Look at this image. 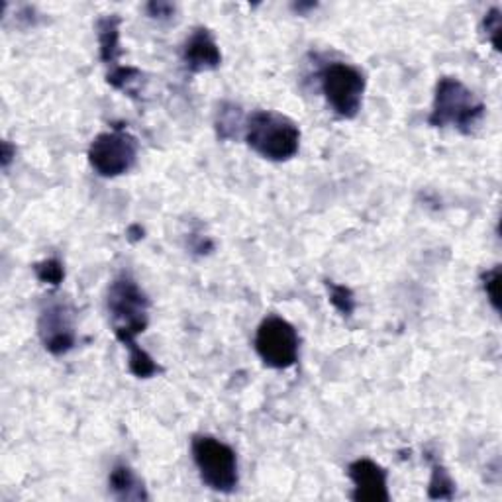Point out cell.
Returning <instances> with one entry per match:
<instances>
[{"label":"cell","instance_id":"23","mask_svg":"<svg viewBox=\"0 0 502 502\" xmlns=\"http://www.w3.org/2000/svg\"><path fill=\"white\" fill-rule=\"evenodd\" d=\"M128 238L132 239V242H138V239L144 238V230H141V228L136 226V224H134V226H130V228H128Z\"/></svg>","mask_w":502,"mask_h":502},{"label":"cell","instance_id":"12","mask_svg":"<svg viewBox=\"0 0 502 502\" xmlns=\"http://www.w3.org/2000/svg\"><path fill=\"white\" fill-rule=\"evenodd\" d=\"M96 36H98V56L106 65L108 71L118 67L122 48H120V18L116 14L103 16L96 22Z\"/></svg>","mask_w":502,"mask_h":502},{"label":"cell","instance_id":"18","mask_svg":"<svg viewBox=\"0 0 502 502\" xmlns=\"http://www.w3.org/2000/svg\"><path fill=\"white\" fill-rule=\"evenodd\" d=\"M34 273L43 285H49V287H59L65 279V267L56 257L40 261V264L34 265Z\"/></svg>","mask_w":502,"mask_h":502},{"label":"cell","instance_id":"24","mask_svg":"<svg viewBox=\"0 0 502 502\" xmlns=\"http://www.w3.org/2000/svg\"><path fill=\"white\" fill-rule=\"evenodd\" d=\"M292 8L297 10V13H304V10H312L316 8L314 3H299V4H292Z\"/></svg>","mask_w":502,"mask_h":502},{"label":"cell","instance_id":"22","mask_svg":"<svg viewBox=\"0 0 502 502\" xmlns=\"http://www.w3.org/2000/svg\"><path fill=\"white\" fill-rule=\"evenodd\" d=\"M16 157V148L10 144L8 139L3 141V156H0V161H3V167L8 169L10 163H13V159Z\"/></svg>","mask_w":502,"mask_h":502},{"label":"cell","instance_id":"21","mask_svg":"<svg viewBox=\"0 0 502 502\" xmlns=\"http://www.w3.org/2000/svg\"><path fill=\"white\" fill-rule=\"evenodd\" d=\"M149 18L154 20H169L171 16H175V4L171 3H163V0H154L146 6Z\"/></svg>","mask_w":502,"mask_h":502},{"label":"cell","instance_id":"17","mask_svg":"<svg viewBox=\"0 0 502 502\" xmlns=\"http://www.w3.org/2000/svg\"><path fill=\"white\" fill-rule=\"evenodd\" d=\"M326 289H328V297H330L332 307L337 312H340L344 318H349V316L355 312V307H357L354 291L345 287V285H340V282H334V281H326Z\"/></svg>","mask_w":502,"mask_h":502},{"label":"cell","instance_id":"4","mask_svg":"<svg viewBox=\"0 0 502 502\" xmlns=\"http://www.w3.org/2000/svg\"><path fill=\"white\" fill-rule=\"evenodd\" d=\"M191 452L201 481L206 487L216 493H234L239 485V465L238 455L230 445L214 435L201 434L193 438Z\"/></svg>","mask_w":502,"mask_h":502},{"label":"cell","instance_id":"11","mask_svg":"<svg viewBox=\"0 0 502 502\" xmlns=\"http://www.w3.org/2000/svg\"><path fill=\"white\" fill-rule=\"evenodd\" d=\"M108 489L116 500L122 502H141L149 500L148 489L144 481L136 475V471L126 463H116L108 475Z\"/></svg>","mask_w":502,"mask_h":502},{"label":"cell","instance_id":"6","mask_svg":"<svg viewBox=\"0 0 502 502\" xmlns=\"http://www.w3.org/2000/svg\"><path fill=\"white\" fill-rule=\"evenodd\" d=\"M138 139L124 126H112L98 134L89 148V163L96 175L114 179L132 171L138 161Z\"/></svg>","mask_w":502,"mask_h":502},{"label":"cell","instance_id":"19","mask_svg":"<svg viewBox=\"0 0 502 502\" xmlns=\"http://www.w3.org/2000/svg\"><path fill=\"white\" fill-rule=\"evenodd\" d=\"M481 285L490 302V307L498 312L500 310V267L498 265L483 273Z\"/></svg>","mask_w":502,"mask_h":502},{"label":"cell","instance_id":"13","mask_svg":"<svg viewBox=\"0 0 502 502\" xmlns=\"http://www.w3.org/2000/svg\"><path fill=\"white\" fill-rule=\"evenodd\" d=\"M214 126H216V134L220 139L226 141L236 139L246 128V116L242 112V108L234 103H222L218 106Z\"/></svg>","mask_w":502,"mask_h":502},{"label":"cell","instance_id":"2","mask_svg":"<svg viewBox=\"0 0 502 502\" xmlns=\"http://www.w3.org/2000/svg\"><path fill=\"white\" fill-rule=\"evenodd\" d=\"M244 139L257 156L281 163L299 154L300 128L277 111H255L246 118Z\"/></svg>","mask_w":502,"mask_h":502},{"label":"cell","instance_id":"7","mask_svg":"<svg viewBox=\"0 0 502 502\" xmlns=\"http://www.w3.org/2000/svg\"><path fill=\"white\" fill-rule=\"evenodd\" d=\"M254 345L261 362L271 369H289L299 362V332L281 316H267L257 326Z\"/></svg>","mask_w":502,"mask_h":502},{"label":"cell","instance_id":"14","mask_svg":"<svg viewBox=\"0 0 502 502\" xmlns=\"http://www.w3.org/2000/svg\"><path fill=\"white\" fill-rule=\"evenodd\" d=\"M106 81L112 89L136 98L141 89V83H144V73L136 67H130V65H126V67L124 65H118V67L106 73Z\"/></svg>","mask_w":502,"mask_h":502},{"label":"cell","instance_id":"10","mask_svg":"<svg viewBox=\"0 0 502 502\" xmlns=\"http://www.w3.org/2000/svg\"><path fill=\"white\" fill-rule=\"evenodd\" d=\"M184 69L191 73L214 71L220 67L222 53L209 28H194L183 46Z\"/></svg>","mask_w":502,"mask_h":502},{"label":"cell","instance_id":"8","mask_svg":"<svg viewBox=\"0 0 502 502\" xmlns=\"http://www.w3.org/2000/svg\"><path fill=\"white\" fill-rule=\"evenodd\" d=\"M40 340L51 355H65L77 344L75 334V316L69 304L51 300L40 312L38 320Z\"/></svg>","mask_w":502,"mask_h":502},{"label":"cell","instance_id":"1","mask_svg":"<svg viewBox=\"0 0 502 502\" xmlns=\"http://www.w3.org/2000/svg\"><path fill=\"white\" fill-rule=\"evenodd\" d=\"M148 294L141 291L134 277L120 273L112 279L106 292V310L111 316V326L116 340L126 349L136 345V337L144 334L149 326Z\"/></svg>","mask_w":502,"mask_h":502},{"label":"cell","instance_id":"15","mask_svg":"<svg viewBox=\"0 0 502 502\" xmlns=\"http://www.w3.org/2000/svg\"><path fill=\"white\" fill-rule=\"evenodd\" d=\"M128 369L138 379H151L161 373V367L141 345L128 347Z\"/></svg>","mask_w":502,"mask_h":502},{"label":"cell","instance_id":"5","mask_svg":"<svg viewBox=\"0 0 502 502\" xmlns=\"http://www.w3.org/2000/svg\"><path fill=\"white\" fill-rule=\"evenodd\" d=\"M326 103L337 118L354 120L363 106L367 79L365 73L345 61L326 63L318 73Z\"/></svg>","mask_w":502,"mask_h":502},{"label":"cell","instance_id":"20","mask_svg":"<svg viewBox=\"0 0 502 502\" xmlns=\"http://www.w3.org/2000/svg\"><path fill=\"white\" fill-rule=\"evenodd\" d=\"M500 28H502V13L500 8H490L483 18V31L485 38L495 48V51H500Z\"/></svg>","mask_w":502,"mask_h":502},{"label":"cell","instance_id":"9","mask_svg":"<svg viewBox=\"0 0 502 502\" xmlns=\"http://www.w3.org/2000/svg\"><path fill=\"white\" fill-rule=\"evenodd\" d=\"M347 475L354 483L352 498L357 502H389L387 471L373 460H357L347 467Z\"/></svg>","mask_w":502,"mask_h":502},{"label":"cell","instance_id":"3","mask_svg":"<svg viewBox=\"0 0 502 502\" xmlns=\"http://www.w3.org/2000/svg\"><path fill=\"white\" fill-rule=\"evenodd\" d=\"M485 112V103L469 86L455 77H442L435 85L428 124L432 128H455L467 136L481 124Z\"/></svg>","mask_w":502,"mask_h":502},{"label":"cell","instance_id":"16","mask_svg":"<svg viewBox=\"0 0 502 502\" xmlns=\"http://www.w3.org/2000/svg\"><path fill=\"white\" fill-rule=\"evenodd\" d=\"M455 495V483L447 469L434 462L432 463V477L428 485V497L434 500H452Z\"/></svg>","mask_w":502,"mask_h":502}]
</instances>
